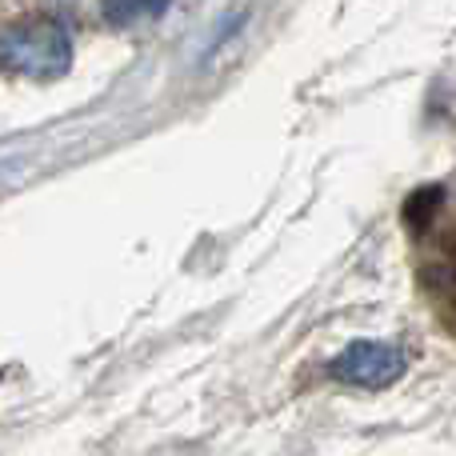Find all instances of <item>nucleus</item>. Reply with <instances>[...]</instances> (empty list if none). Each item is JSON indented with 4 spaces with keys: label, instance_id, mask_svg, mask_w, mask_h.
I'll return each mask as SVG.
<instances>
[{
    "label": "nucleus",
    "instance_id": "1",
    "mask_svg": "<svg viewBox=\"0 0 456 456\" xmlns=\"http://www.w3.org/2000/svg\"><path fill=\"white\" fill-rule=\"evenodd\" d=\"M69 64L72 40L64 24L48 20V16H28V20H12L0 28V69L12 77L53 80L69 72Z\"/></svg>",
    "mask_w": 456,
    "mask_h": 456
},
{
    "label": "nucleus",
    "instance_id": "4",
    "mask_svg": "<svg viewBox=\"0 0 456 456\" xmlns=\"http://www.w3.org/2000/svg\"><path fill=\"white\" fill-rule=\"evenodd\" d=\"M441 289L449 292V300L456 305V248H452L449 256L441 260Z\"/></svg>",
    "mask_w": 456,
    "mask_h": 456
},
{
    "label": "nucleus",
    "instance_id": "2",
    "mask_svg": "<svg viewBox=\"0 0 456 456\" xmlns=\"http://www.w3.org/2000/svg\"><path fill=\"white\" fill-rule=\"evenodd\" d=\"M340 380L356 388H380L404 372V353L396 345H380V340H361L353 345L337 364H332Z\"/></svg>",
    "mask_w": 456,
    "mask_h": 456
},
{
    "label": "nucleus",
    "instance_id": "3",
    "mask_svg": "<svg viewBox=\"0 0 456 456\" xmlns=\"http://www.w3.org/2000/svg\"><path fill=\"white\" fill-rule=\"evenodd\" d=\"M168 8V0H104V16L112 24H133L141 16H160Z\"/></svg>",
    "mask_w": 456,
    "mask_h": 456
}]
</instances>
